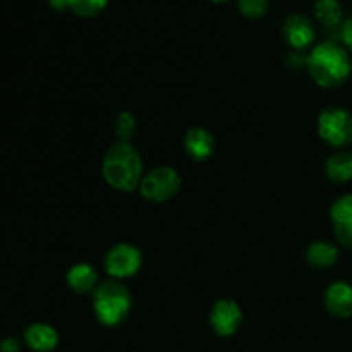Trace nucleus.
<instances>
[{"label": "nucleus", "mask_w": 352, "mask_h": 352, "mask_svg": "<svg viewBox=\"0 0 352 352\" xmlns=\"http://www.w3.org/2000/svg\"><path fill=\"white\" fill-rule=\"evenodd\" d=\"M306 67L316 85L337 88L349 79L352 58L349 50L336 41H322L309 52Z\"/></svg>", "instance_id": "obj_1"}, {"label": "nucleus", "mask_w": 352, "mask_h": 352, "mask_svg": "<svg viewBox=\"0 0 352 352\" xmlns=\"http://www.w3.org/2000/svg\"><path fill=\"white\" fill-rule=\"evenodd\" d=\"M284 36L287 43L296 50H305L315 41L316 31L311 21L302 14H294L284 23Z\"/></svg>", "instance_id": "obj_9"}, {"label": "nucleus", "mask_w": 352, "mask_h": 352, "mask_svg": "<svg viewBox=\"0 0 352 352\" xmlns=\"http://www.w3.org/2000/svg\"><path fill=\"white\" fill-rule=\"evenodd\" d=\"M67 282L76 292L88 294V292H95L98 287V275L91 265L79 263L69 270Z\"/></svg>", "instance_id": "obj_13"}, {"label": "nucleus", "mask_w": 352, "mask_h": 352, "mask_svg": "<svg viewBox=\"0 0 352 352\" xmlns=\"http://www.w3.org/2000/svg\"><path fill=\"white\" fill-rule=\"evenodd\" d=\"M333 232L342 246L352 248V195H344L330 208Z\"/></svg>", "instance_id": "obj_8"}, {"label": "nucleus", "mask_w": 352, "mask_h": 352, "mask_svg": "<svg viewBox=\"0 0 352 352\" xmlns=\"http://www.w3.org/2000/svg\"><path fill=\"white\" fill-rule=\"evenodd\" d=\"M102 172L109 186L117 191H134L143 181V162L136 148L129 143L113 144L103 158Z\"/></svg>", "instance_id": "obj_2"}, {"label": "nucleus", "mask_w": 352, "mask_h": 352, "mask_svg": "<svg viewBox=\"0 0 352 352\" xmlns=\"http://www.w3.org/2000/svg\"><path fill=\"white\" fill-rule=\"evenodd\" d=\"M340 38H342L344 47L352 54V17L346 19L342 23V30H340Z\"/></svg>", "instance_id": "obj_20"}, {"label": "nucleus", "mask_w": 352, "mask_h": 352, "mask_svg": "<svg viewBox=\"0 0 352 352\" xmlns=\"http://www.w3.org/2000/svg\"><path fill=\"white\" fill-rule=\"evenodd\" d=\"M268 0H237V7H239L241 14L250 19H258L263 17L268 10Z\"/></svg>", "instance_id": "obj_19"}, {"label": "nucleus", "mask_w": 352, "mask_h": 352, "mask_svg": "<svg viewBox=\"0 0 352 352\" xmlns=\"http://www.w3.org/2000/svg\"><path fill=\"white\" fill-rule=\"evenodd\" d=\"M24 340L34 352H50L57 347L58 336L54 327L47 323H33L24 332Z\"/></svg>", "instance_id": "obj_11"}, {"label": "nucleus", "mask_w": 352, "mask_h": 352, "mask_svg": "<svg viewBox=\"0 0 352 352\" xmlns=\"http://www.w3.org/2000/svg\"><path fill=\"white\" fill-rule=\"evenodd\" d=\"M95 315L103 325L116 327L126 320L131 311V294L119 280H109L95 291Z\"/></svg>", "instance_id": "obj_3"}, {"label": "nucleus", "mask_w": 352, "mask_h": 352, "mask_svg": "<svg viewBox=\"0 0 352 352\" xmlns=\"http://www.w3.org/2000/svg\"><path fill=\"white\" fill-rule=\"evenodd\" d=\"M69 9L81 17H93L102 12L109 0H67Z\"/></svg>", "instance_id": "obj_17"}, {"label": "nucleus", "mask_w": 352, "mask_h": 352, "mask_svg": "<svg viewBox=\"0 0 352 352\" xmlns=\"http://www.w3.org/2000/svg\"><path fill=\"white\" fill-rule=\"evenodd\" d=\"M48 3H50L52 9H55V10L69 9V2H67V0H48Z\"/></svg>", "instance_id": "obj_22"}, {"label": "nucleus", "mask_w": 352, "mask_h": 352, "mask_svg": "<svg viewBox=\"0 0 352 352\" xmlns=\"http://www.w3.org/2000/svg\"><path fill=\"white\" fill-rule=\"evenodd\" d=\"M306 260L315 268H329L339 260V248L327 241H318L308 248Z\"/></svg>", "instance_id": "obj_15"}, {"label": "nucleus", "mask_w": 352, "mask_h": 352, "mask_svg": "<svg viewBox=\"0 0 352 352\" xmlns=\"http://www.w3.org/2000/svg\"><path fill=\"white\" fill-rule=\"evenodd\" d=\"M210 323L220 337H230L239 330L241 323H243V311L237 302L230 301V299H222L213 305L212 313H210Z\"/></svg>", "instance_id": "obj_7"}, {"label": "nucleus", "mask_w": 352, "mask_h": 352, "mask_svg": "<svg viewBox=\"0 0 352 352\" xmlns=\"http://www.w3.org/2000/svg\"><path fill=\"white\" fill-rule=\"evenodd\" d=\"M325 306L337 318L352 316V285L347 282H333L325 292Z\"/></svg>", "instance_id": "obj_10"}, {"label": "nucleus", "mask_w": 352, "mask_h": 352, "mask_svg": "<svg viewBox=\"0 0 352 352\" xmlns=\"http://www.w3.org/2000/svg\"><path fill=\"white\" fill-rule=\"evenodd\" d=\"M210 2H217V3H220V2H227V0H210Z\"/></svg>", "instance_id": "obj_23"}, {"label": "nucleus", "mask_w": 352, "mask_h": 352, "mask_svg": "<svg viewBox=\"0 0 352 352\" xmlns=\"http://www.w3.org/2000/svg\"><path fill=\"white\" fill-rule=\"evenodd\" d=\"M0 351L2 352H19L21 342L17 339H12V337H9V339H3L2 342H0Z\"/></svg>", "instance_id": "obj_21"}, {"label": "nucleus", "mask_w": 352, "mask_h": 352, "mask_svg": "<svg viewBox=\"0 0 352 352\" xmlns=\"http://www.w3.org/2000/svg\"><path fill=\"white\" fill-rule=\"evenodd\" d=\"M179 189H181V175L172 167L155 168L150 174L144 175L140 184L143 198L153 203L167 201L172 196L177 195Z\"/></svg>", "instance_id": "obj_5"}, {"label": "nucleus", "mask_w": 352, "mask_h": 352, "mask_svg": "<svg viewBox=\"0 0 352 352\" xmlns=\"http://www.w3.org/2000/svg\"><path fill=\"white\" fill-rule=\"evenodd\" d=\"M116 133L120 141L129 143L131 138L136 133V119L131 112H122L116 120Z\"/></svg>", "instance_id": "obj_18"}, {"label": "nucleus", "mask_w": 352, "mask_h": 352, "mask_svg": "<svg viewBox=\"0 0 352 352\" xmlns=\"http://www.w3.org/2000/svg\"><path fill=\"white\" fill-rule=\"evenodd\" d=\"M141 251L131 244H117L107 253L105 268L116 280L133 277L141 268Z\"/></svg>", "instance_id": "obj_6"}, {"label": "nucleus", "mask_w": 352, "mask_h": 352, "mask_svg": "<svg viewBox=\"0 0 352 352\" xmlns=\"http://www.w3.org/2000/svg\"><path fill=\"white\" fill-rule=\"evenodd\" d=\"M213 136L203 127H192L186 133L184 148L195 160H205L213 151Z\"/></svg>", "instance_id": "obj_12"}, {"label": "nucleus", "mask_w": 352, "mask_h": 352, "mask_svg": "<svg viewBox=\"0 0 352 352\" xmlns=\"http://www.w3.org/2000/svg\"><path fill=\"white\" fill-rule=\"evenodd\" d=\"M327 175L330 181L339 182H349L352 179V153L347 150H339L333 155H330L329 160L325 164Z\"/></svg>", "instance_id": "obj_14"}, {"label": "nucleus", "mask_w": 352, "mask_h": 352, "mask_svg": "<svg viewBox=\"0 0 352 352\" xmlns=\"http://www.w3.org/2000/svg\"><path fill=\"white\" fill-rule=\"evenodd\" d=\"M315 16L325 26L336 28L342 24L344 10L339 0H316Z\"/></svg>", "instance_id": "obj_16"}, {"label": "nucleus", "mask_w": 352, "mask_h": 352, "mask_svg": "<svg viewBox=\"0 0 352 352\" xmlns=\"http://www.w3.org/2000/svg\"><path fill=\"white\" fill-rule=\"evenodd\" d=\"M318 134L330 146H349L352 143V113L339 107L323 110L318 117Z\"/></svg>", "instance_id": "obj_4"}]
</instances>
